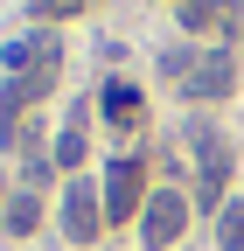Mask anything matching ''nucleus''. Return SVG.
Returning a JSON list of instances; mask_svg holds the SVG:
<instances>
[{"mask_svg":"<svg viewBox=\"0 0 244 251\" xmlns=\"http://www.w3.org/2000/svg\"><path fill=\"white\" fill-rule=\"evenodd\" d=\"M161 70L189 91V98H230L237 91V63H230V49H202V56H181V49H168L161 56Z\"/></svg>","mask_w":244,"mask_h":251,"instance_id":"f257e3e1","label":"nucleus"},{"mask_svg":"<svg viewBox=\"0 0 244 251\" xmlns=\"http://www.w3.org/2000/svg\"><path fill=\"white\" fill-rule=\"evenodd\" d=\"M189 196H181V188H154V196H146V209H140V244L146 251H168L174 237H181V224H189Z\"/></svg>","mask_w":244,"mask_h":251,"instance_id":"f03ea898","label":"nucleus"},{"mask_svg":"<svg viewBox=\"0 0 244 251\" xmlns=\"http://www.w3.org/2000/svg\"><path fill=\"white\" fill-rule=\"evenodd\" d=\"M146 161H112L105 168V216L112 224H140V209H146Z\"/></svg>","mask_w":244,"mask_h":251,"instance_id":"7ed1b4c3","label":"nucleus"},{"mask_svg":"<svg viewBox=\"0 0 244 251\" xmlns=\"http://www.w3.org/2000/svg\"><path fill=\"white\" fill-rule=\"evenodd\" d=\"M98 224H105V202L91 196V181L77 175V181L63 188V237H70V244H91V237H98Z\"/></svg>","mask_w":244,"mask_h":251,"instance_id":"20e7f679","label":"nucleus"},{"mask_svg":"<svg viewBox=\"0 0 244 251\" xmlns=\"http://www.w3.org/2000/svg\"><path fill=\"white\" fill-rule=\"evenodd\" d=\"M230 7L237 0H181V28H189V35H223V28L237 21Z\"/></svg>","mask_w":244,"mask_h":251,"instance_id":"39448f33","label":"nucleus"},{"mask_svg":"<svg viewBox=\"0 0 244 251\" xmlns=\"http://www.w3.org/2000/svg\"><path fill=\"white\" fill-rule=\"evenodd\" d=\"M35 224H42V196H35V188L7 196V209H0V230H7V237H35Z\"/></svg>","mask_w":244,"mask_h":251,"instance_id":"423d86ee","label":"nucleus"},{"mask_svg":"<svg viewBox=\"0 0 244 251\" xmlns=\"http://www.w3.org/2000/svg\"><path fill=\"white\" fill-rule=\"evenodd\" d=\"M105 119L112 126H140V91L133 84H105Z\"/></svg>","mask_w":244,"mask_h":251,"instance_id":"0eeeda50","label":"nucleus"},{"mask_svg":"<svg viewBox=\"0 0 244 251\" xmlns=\"http://www.w3.org/2000/svg\"><path fill=\"white\" fill-rule=\"evenodd\" d=\"M56 63H63V42H56V35H49V28H42V35H35V42H28V70H35V77L49 84V77H56Z\"/></svg>","mask_w":244,"mask_h":251,"instance_id":"6e6552de","label":"nucleus"},{"mask_svg":"<svg viewBox=\"0 0 244 251\" xmlns=\"http://www.w3.org/2000/svg\"><path fill=\"white\" fill-rule=\"evenodd\" d=\"M217 244H223V251H244V202L217 209Z\"/></svg>","mask_w":244,"mask_h":251,"instance_id":"1a4fd4ad","label":"nucleus"},{"mask_svg":"<svg viewBox=\"0 0 244 251\" xmlns=\"http://www.w3.org/2000/svg\"><path fill=\"white\" fill-rule=\"evenodd\" d=\"M49 161H56V168H84V133H77V126H70V133L49 147Z\"/></svg>","mask_w":244,"mask_h":251,"instance_id":"9d476101","label":"nucleus"},{"mask_svg":"<svg viewBox=\"0 0 244 251\" xmlns=\"http://www.w3.org/2000/svg\"><path fill=\"white\" fill-rule=\"evenodd\" d=\"M84 7H91V0H35L42 21H70V14H84Z\"/></svg>","mask_w":244,"mask_h":251,"instance_id":"9b49d317","label":"nucleus"},{"mask_svg":"<svg viewBox=\"0 0 244 251\" xmlns=\"http://www.w3.org/2000/svg\"><path fill=\"white\" fill-rule=\"evenodd\" d=\"M0 209H7V181H0Z\"/></svg>","mask_w":244,"mask_h":251,"instance_id":"f8f14e48","label":"nucleus"}]
</instances>
